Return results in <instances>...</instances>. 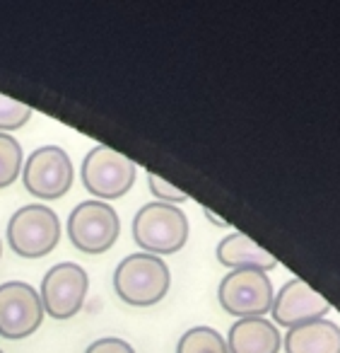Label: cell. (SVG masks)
I'll return each instance as SVG.
<instances>
[{"mask_svg":"<svg viewBox=\"0 0 340 353\" xmlns=\"http://www.w3.org/2000/svg\"><path fill=\"white\" fill-rule=\"evenodd\" d=\"M171 285V271L162 256L133 252L114 269V290L126 305L150 307L160 303Z\"/></svg>","mask_w":340,"mask_h":353,"instance_id":"cell-1","label":"cell"},{"mask_svg":"<svg viewBox=\"0 0 340 353\" xmlns=\"http://www.w3.org/2000/svg\"><path fill=\"white\" fill-rule=\"evenodd\" d=\"M133 240L147 254H174L189 240V218L179 206L150 201L133 218Z\"/></svg>","mask_w":340,"mask_h":353,"instance_id":"cell-2","label":"cell"},{"mask_svg":"<svg viewBox=\"0 0 340 353\" xmlns=\"http://www.w3.org/2000/svg\"><path fill=\"white\" fill-rule=\"evenodd\" d=\"M59 213L41 203H27L17 208L8 221V242L22 259H41L51 254L61 242Z\"/></svg>","mask_w":340,"mask_h":353,"instance_id":"cell-3","label":"cell"},{"mask_svg":"<svg viewBox=\"0 0 340 353\" xmlns=\"http://www.w3.org/2000/svg\"><path fill=\"white\" fill-rule=\"evenodd\" d=\"M138 176V165L109 145H94L85 155L80 179L97 201H114L131 192Z\"/></svg>","mask_w":340,"mask_h":353,"instance_id":"cell-4","label":"cell"},{"mask_svg":"<svg viewBox=\"0 0 340 353\" xmlns=\"http://www.w3.org/2000/svg\"><path fill=\"white\" fill-rule=\"evenodd\" d=\"M22 184L39 201H56L70 192L75 167L61 145H41L22 165Z\"/></svg>","mask_w":340,"mask_h":353,"instance_id":"cell-5","label":"cell"},{"mask_svg":"<svg viewBox=\"0 0 340 353\" xmlns=\"http://www.w3.org/2000/svg\"><path fill=\"white\" fill-rule=\"evenodd\" d=\"M121 235V218L109 203L89 199L73 208L68 218V237L83 254H104Z\"/></svg>","mask_w":340,"mask_h":353,"instance_id":"cell-6","label":"cell"},{"mask_svg":"<svg viewBox=\"0 0 340 353\" xmlns=\"http://www.w3.org/2000/svg\"><path fill=\"white\" fill-rule=\"evenodd\" d=\"M273 281L261 269H232L222 276L217 288V300L229 314L263 317L273 305Z\"/></svg>","mask_w":340,"mask_h":353,"instance_id":"cell-7","label":"cell"},{"mask_svg":"<svg viewBox=\"0 0 340 353\" xmlns=\"http://www.w3.org/2000/svg\"><path fill=\"white\" fill-rule=\"evenodd\" d=\"M89 290V276L75 261H61L51 266L41 279L39 298L44 312L54 319H70L85 307Z\"/></svg>","mask_w":340,"mask_h":353,"instance_id":"cell-8","label":"cell"},{"mask_svg":"<svg viewBox=\"0 0 340 353\" xmlns=\"http://www.w3.org/2000/svg\"><path fill=\"white\" fill-rule=\"evenodd\" d=\"M46 312L39 290L25 281L0 283V336L20 341L41 327Z\"/></svg>","mask_w":340,"mask_h":353,"instance_id":"cell-9","label":"cell"},{"mask_svg":"<svg viewBox=\"0 0 340 353\" xmlns=\"http://www.w3.org/2000/svg\"><path fill=\"white\" fill-rule=\"evenodd\" d=\"M330 310V303L311 288L306 281L301 279H290L287 283L280 285L275 295H273L270 312L280 327H297V324L311 322V319L326 317V312Z\"/></svg>","mask_w":340,"mask_h":353,"instance_id":"cell-10","label":"cell"},{"mask_svg":"<svg viewBox=\"0 0 340 353\" xmlns=\"http://www.w3.org/2000/svg\"><path fill=\"white\" fill-rule=\"evenodd\" d=\"M229 353H277L280 351V329L266 317H244L229 327Z\"/></svg>","mask_w":340,"mask_h":353,"instance_id":"cell-11","label":"cell"},{"mask_svg":"<svg viewBox=\"0 0 340 353\" xmlns=\"http://www.w3.org/2000/svg\"><path fill=\"white\" fill-rule=\"evenodd\" d=\"M282 346L285 353H340V327L326 317L311 319L287 329Z\"/></svg>","mask_w":340,"mask_h":353,"instance_id":"cell-12","label":"cell"},{"mask_svg":"<svg viewBox=\"0 0 340 353\" xmlns=\"http://www.w3.org/2000/svg\"><path fill=\"white\" fill-rule=\"evenodd\" d=\"M215 256L222 266H229V269H261L268 271L273 266H277V259L266 252L261 245L251 240L246 232H229L222 240L217 242V250H215Z\"/></svg>","mask_w":340,"mask_h":353,"instance_id":"cell-13","label":"cell"},{"mask_svg":"<svg viewBox=\"0 0 340 353\" xmlns=\"http://www.w3.org/2000/svg\"><path fill=\"white\" fill-rule=\"evenodd\" d=\"M176 353H229V348L217 329L191 327L179 336Z\"/></svg>","mask_w":340,"mask_h":353,"instance_id":"cell-14","label":"cell"},{"mask_svg":"<svg viewBox=\"0 0 340 353\" xmlns=\"http://www.w3.org/2000/svg\"><path fill=\"white\" fill-rule=\"evenodd\" d=\"M22 165H25V152L20 141L10 133H0V189H8L20 179Z\"/></svg>","mask_w":340,"mask_h":353,"instance_id":"cell-15","label":"cell"},{"mask_svg":"<svg viewBox=\"0 0 340 353\" xmlns=\"http://www.w3.org/2000/svg\"><path fill=\"white\" fill-rule=\"evenodd\" d=\"M32 107L17 102V99L0 94V133H12L22 128L32 119Z\"/></svg>","mask_w":340,"mask_h":353,"instance_id":"cell-16","label":"cell"},{"mask_svg":"<svg viewBox=\"0 0 340 353\" xmlns=\"http://www.w3.org/2000/svg\"><path fill=\"white\" fill-rule=\"evenodd\" d=\"M147 187H150V192L155 194L157 201L171 203V206H176V203H184L186 199H189V194L181 192V189L174 187V184H169L167 179H162V176L155 174V172H147Z\"/></svg>","mask_w":340,"mask_h":353,"instance_id":"cell-17","label":"cell"},{"mask_svg":"<svg viewBox=\"0 0 340 353\" xmlns=\"http://www.w3.org/2000/svg\"><path fill=\"white\" fill-rule=\"evenodd\" d=\"M85 353H136V348L121 336H102L89 343Z\"/></svg>","mask_w":340,"mask_h":353,"instance_id":"cell-18","label":"cell"},{"mask_svg":"<svg viewBox=\"0 0 340 353\" xmlns=\"http://www.w3.org/2000/svg\"><path fill=\"white\" fill-rule=\"evenodd\" d=\"M205 216H208V221H213L215 225H220V228H227V221H222V218H217L213 211H210V208H205Z\"/></svg>","mask_w":340,"mask_h":353,"instance_id":"cell-19","label":"cell"},{"mask_svg":"<svg viewBox=\"0 0 340 353\" xmlns=\"http://www.w3.org/2000/svg\"><path fill=\"white\" fill-rule=\"evenodd\" d=\"M0 259H3V242H0Z\"/></svg>","mask_w":340,"mask_h":353,"instance_id":"cell-20","label":"cell"},{"mask_svg":"<svg viewBox=\"0 0 340 353\" xmlns=\"http://www.w3.org/2000/svg\"><path fill=\"white\" fill-rule=\"evenodd\" d=\"M0 353H6V351H3V348H0Z\"/></svg>","mask_w":340,"mask_h":353,"instance_id":"cell-21","label":"cell"}]
</instances>
